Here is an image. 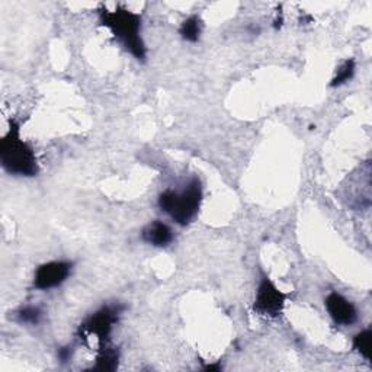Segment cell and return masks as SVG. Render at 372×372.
<instances>
[{
	"label": "cell",
	"mask_w": 372,
	"mask_h": 372,
	"mask_svg": "<svg viewBox=\"0 0 372 372\" xmlns=\"http://www.w3.org/2000/svg\"><path fill=\"white\" fill-rule=\"evenodd\" d=\"M201 31H202V22L198 16H191L186 21H183L179 28V33L182 35V38L190 43H197L200 40Z\"/></svg>",
	"instance_id": "obj_10"
},
{
	"label": "cell",
	"mask_w": 372,
	"mask_h": 372,
	"mask_svg": "<svg viewBox=\"0 0 372 372\" xmlns=\"http://www.w3.org/2000/svg\"><path fill=\"white\" fill-rule=\"evenodd\" d=\"M41 317H43V311L38 307H33V306L24 307L18 313V320L26 324H38Z\"/></svg>",
	"instance_id": "obj_13"
},
{
	"label": "cell",
	"mask_w": 372,
	"mask_h": 372,
	"mask_svg": "<svg viewBox=\"0 0 372 372\" xmlns=\"http://www.w3.org/2000/svg\"><path fill=\"white\" fill-rule=\"evenodd\" d=\"M100 25L113 31L115 38L130 51L137 60L144 61L147 57V48L141 38V16L128 11L124 6H118L115 11L100 9Z\"/></svg>",
	"instance_id": "obj_1"
},
{
	"label": "cell",
	"mask_w": 372,
	"mask_h": 372,
	"mask_svg": "<svg viewBox=\"0 0 372 372\" xmlns=\"http://www.w3.org/2000/svg\"><path fill=\"white\" fill-rule=\"evenodd\" d=\"M202 186L200 179H192L182 191H165L159 197V208L176 224L186 226L195 218L202 202Z\"/></svg>",
	"instance_id": "obj_3"
},
{
	"label": "cell",
	"mask_w": 372,
	"mask_h": 372,
	"mask_svg": "<svg viewBox=\"0 0 372 372\" xmlns=\"http://www.w3.org/2000/svg\"><path fill=\"white\" fill-rule=\"evenodd\" d=\"M71 355H73V348H71V346H64V348L58 349V359H60L63 363L67 362V361H70Z\"/></svg>",
	"instance_id": "obj_14"
},
{
	"label": "cell",
	"mask_w": 372,
	"mask_h": 372,
	"mask_svg": "<svg viewBox=\"0 0 372 372\" xmlns=\"http://www.w3.org/2000/svg\"><path fill=\"white\" fill-rule=\"evenodd\" d=\"M355 74V60H346L336 71V76L333 78L330 86L331 88H338V86H342L345 85L346 82H349Z\"/></svg>",
	"instance_id": "obj_12"
},
{
	"label": "cell",
	"mask_w": 372,
	"mask_h": 372,
	"mask_svg": "<svg viewBox=\"0 0 372 372\" xmlns=\"http://www.w3.org/2000/svg\"><path fill=\"white\" fill-rule=\"evenodd\" d=\"M324 304H326V309H327L330 317L336 324L351 326L358 319V311H356L355 306L349 300H346L343 295H341L338 292L329 294Z\"/></svg>",
	"instance_id": "obj_7"
},
{
	"label": "cell",
	"mask_w": 372,
	"mask_h": 372,
	"mask_svg": "<svg viewBox=\"0 0 372 372\" xmlns=\"http://www.w3.org/2000/svg\"><path fill=\"white\" fill-rule=\"evenodd\" d=\"M141 237L148 244L156 247H166L173 240V232L167 224H165V222L153 221L144 227Z\"/></svg>",
	"instance_id": "obj_8"
},
{
	"label": "cell",
	"mask_w": 372,
	"mask_h": 372,
	"mask_svg": "<svg viewBox=\"0 0 372 372\" xmlns=\"http://www.w3.org/2000/svg\"><path fill=\"white\" fill-rule=\"evenodd\" d=\"M123 310H124V307L120 304L105 306V307L99 309L95 314H92L81 326V333L83 334V336H88V334L89 336L91 334H95L100 346L108 345L110 331H113L114 324L118 321Z\"/></svg>",
	"instance_id": "obj_4"
},
{
	"label": "cell",
	"mask_w": 372,
	"mask_h": 372,
	"mask_svg": "<svg viewBox=\"0 0 372 372\" xmlns=\"http://www.w3.org/2000/svg\"><path fill=\"white\" fill-rule=\"evenodd\" d=\"M371 339H372L371 329H365L359 331L353 338V349L358 353H361L366 361H371Z\"/></svg>",
	"instance_id": "obj_11"
},
{
	"label": "cell",
	"mask_w": 372,
	"mask_h": 372,
	"mask_svg": "<svg viewBox=\"0 0 372 372\" xmlns=\"http://www.w3.org/2000/svg\"><path fill=\"white\" fill-rule=\"evenodd\" d=\"M73 264L66 260H53L43 264L35 271L33 286L38 289H51L61 285L71 274Z\"/></svg>",
	"instance_id": "obj_6"
},
{
	"label": "cell",
	"mask_w": 372,
	"mask_h": 372,
	"mask_svg": "<svg viewBox=\"0 0 372 372\" xmlns=\"http://www.w3.org/2000/svg\"><path fill=\"white\" fill-rule=\"evenodd\" d=\"M286 294L279 291L277 285L264 275L256 291V299L253 304V310L260 316L278 317L285 306Z\"/></svg>",
	"instance_id": "obj_5"
},
{
	"label": "cell",
	"mask_w": 372,
	"mask_h": 372,
	"mask_svg": "<svg viewBox=\"0 0 372 372\" xmlns=\"http://www.w3.org/2000/svg\"><path fill=\"white\" fill-rule=\"evenodd\" d=\"M219 369H221V365H218V363L207 365V366H205V371H219Z\"/></svg>",
	"instance_id": "obj_15"
},
{
	"label": "cell",
	"mask_w": 372,
	"mask_h": 372,
	"mask_svg": "<svg viewBox=\"0 0 372 372\" xmlns=\"http://www.w3.org/2000/svg\"><path fill=\"white\" fill-rule=\"evenodd\" d=\"M118 361H120V355L114 348H108V345L100 346L99 355L96 358V365L93 369L102 372L115 371L118 368Z\"/></svg>",
	"instance_id": "obj_9"
},
{
	"label": "cell",
	"mask_w": 372,
	"mask_h": 372,
	"mask_svg": "<svg viewBox=\"0 0 372 372\" xmlns=\"http://www.w3.org/2000/svg\"><path fill=\"white\" fill-rule=\"evenodd\" d=\"M0 162L6 172L16 176H35L38 173L32 147L21 138L19 124L11 123L9 131L0 140Z\"/></svg>",
	"instance_id": "obj_2"
}]
</instances>
